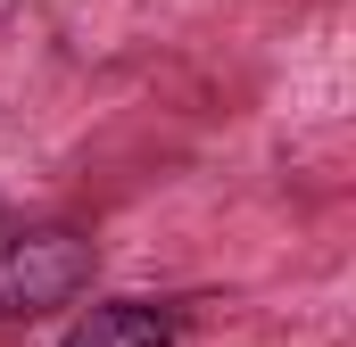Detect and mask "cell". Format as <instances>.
Here are the masks:
<instances>
[{
	"label": "cell",
	"instance_id": "obj_3",
	"mask_svg": "<svg viewBox=\"0 0 356 347\" xmlns=\"http://www.w3.org/2000/svg\"><path fill=\"white\" fill-rule=\"evenodd\" d=\"M8 240H17V207L0 198V248H8Z\"/></svg>",
	"mask_w": 356,
	"mask_h": 347
},
{
	"label": "cell",
	"instance_id": "obj_1",
	"mask_svg": "<svg viewBox=\"0 0 356 347\" xmlns=\"http://www.w3.org/2000/svg\"><path fill=\"white\" fill-rule=\"evenodd\" d=\"M99 273V248L75 223H17V240L0 248V323H42L58 306H75Z\"/></svg>",
	"mask_w": 356,
	"mask_h": 347
},
{
	"label": "cell",
	"instance_id": "obj_2",
	"mask_svg": "<svg viewBox=\"0 0 356 347\" xmlns=\"http://www.w3.org/2000/svg\"><path fill=\"white\" fill-rule=\"evenodd\" d=\"M58 347H182V306H166V298H99L58 331Z\"/></svg>",
	"mask_w": 356,
	"mask_h": 347
}]
</instances>
